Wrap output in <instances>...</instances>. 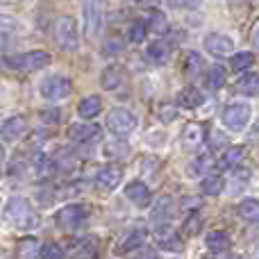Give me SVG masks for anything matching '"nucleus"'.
<instances>
[{
	"mask_svg": "<svg viewBox=\"0 0 259 259\" xmlns=\"http://www.w3.org/2000/svg\"><path fill=\"white\" fill-rule=\"evenodd\" d=\"M100 27H103V12H100V5L89 3L84 7V34L89 41H96V36L100 34Z\"/></svg>",
	"mask_w": 259,
	"mask_h": 259,
	"instance_id": "1a4fd4ad",
	"label": "nucleus"
},
{
	"mask_svg": "<svg viewBox=\"0 0 259 259\" xmlns=\"http://www.w3.org/2000/svg\"><path fill=\"white\" fill-rule=\"evenodd\" d=\"M59 112H57V109H50V112H44V114H41V121H48V123H57L59 121Z\"/></svg>",
	"mask_w": 259,
	"mask_h": 259,
	"instance_id": "a19ab883",
	"label": "nucleus"
},
{
	"mask_svg": "<svg viewBox=\"0 0 259 259\" xmlns=\"http://www.w3.org/2000/svg\"><path fill=\"white\" fill-rule=\"evenodd\" d=\"M211 166H214V159H211L209 155H202V157H198V159L193 161L191 166H189L187 173L189 175H200V173H207Z\"/></svg>",
	"mask_w": 259,
	"mask_h": 259,
	"instance_id": "2f4dec72",
	"label": "nucleus"
},
{
	"mask_svg": "<svg viewBox=\"0 0 259 259\" xmlns=\"http://www.w3.org/2000/svg\"><path fill=\"white\" fill-rule=\"evenodd\" d=\"M166 3L173 9H196V7H200L202 0H166Z\"/></svg>",
	"mask_w": 259,
	"mask_h": 259,
	"instance_id": "58836bf2",
	"label": "nucleus"
},
{
	"mask_svg": "<svg viewBox=\"0 0 259 259\" xmlns=\"http://www.w3.org/2000/svg\"><path fill=\"white\" fill-rule=\"evenodd\" d=\"M223 178L221 175H207L205 180H202V191L207 193V196H219L221 191H223Z\"/></svg>",
	"mask_w": 259,
	"mask_h": 259,
	"instance_id": "c85d7f7f",
	"label": "nucleus"
},
{
	"mask_svg": "<svg viewBox=\"0 0 259 259\" xmlns=\"http://www.w3.org/2000/svg\"><path fill=\"white\" fill-rule=\"evenodd\" d=\"M55 41L62 50L73 53L80 48V34H77V23L73 16H62L55 23Z\"/></svg>",
	"mask_w": 259,
	"mask_h": 259,
	"instance_id": "f03ea898",
	"label": "nucleus"
},
{
	"mask_svg": "<svg viewBox=\"0 0 259 259\" xmlns=\"http://www.w3.org/2000/svg\"><path fill=\"white\" fill-rule=\"evenodd\" d=\"M25 132H27L25 116H12L3 123V127H0V137H3V141H9V143L18 141Z\"/></svg>",
	"mask_w": 259,
	"mask_h": 259,
	"instance_id": "f8f14e48",
	"label": "nucleus"
},
{
	"mask_svg": "<svg viewBox=\"0 0 259 259\" xmlns=\"http://www.w3.org/2000/svg\"><path fill=\"white\" fill-rule=\"evenodd\" d=\"M198 207H202V198L200 196H189V198H182V207H180V209L187 214V211H198Z\"/></svg>",
	"mask_w": 259,
	"mask_h": 259,
	"instance_id": "4c0bfd02",
	"label": "nucleus"
},
{
	"mask_svg": "<svg viewBox=\"0 0 259 259\" xmlns=\"http://www.w3.org/2000/svg\"><path fill=\"white\" fill-rule=\"evenodd\" d=\"M50 64V53L46 50H32L25 55H14V57H5V66L16 68V71H39V68Z\"/></svg>",
	"mask_w": 259,
	"mask_h": 259,
	"instance_id": "7ed1b4c3",
	"label": "nucleus"
},
{
	"mask_svg": "<svg viewBox=\"0 0 259 259\" xmlns=\"http://www.w3.org/2000/svg\"><path fill=\"white\" fill-rule=\"evenodd\" d=\"M116 41H118V39H116ZM116 41H114V39H112V44H116ZM116 48H118V50H123V46H121V44H118V46H116ZM112 50H114V46H107V48H105V53H112Z\"/></svg>",
	"mask_w": 259,
	"mask_h": 259,
	"instance_id": "79ce46f5",
	"label": "nucleus"
},
{
	"mask_svg": "<svg viewBox=\"0 0 259 259\" xmlns=\"http://www.w3.org/2000/svg\"><path fill=\"white\" fill-rule=\"evenodd\" d=\"M159 116H161V121H164V123H170V121H175V118H178V109L170 107V105H161V107H159Z\"/></svg>",
	"mask_w": 259,
	"mask_h": 259,
	"instance_id": "ea45409f",
	"label": "nucleus"
},
{
	"mask_svg": "<svg viewBox=\"0 0 259 259\" xmlns=\"http://www.w3.org/2000/svg\"><path fill=\"white\" fill-rule=\"evenodd\" d=\"M123 80V68L118 66V64H112V66H107L103 71V75H100V84H103V89L107 91H114L118 84H121Z\"/></svg>",
	"mask_w": 259,
	"mask_h": 259,
	"instance_id": "a211bd4d",
	"label": "nucleus"
},
{
	"mask_svg": "<svg viewBox=\"0 0 259 259\" xmlns=\"http://www.w3.org/2000/svg\"><path fill=\"white\" fill-rule=\"evenodd\" d=\"M66 252H64L62 246H57V243H44V248H39V257L44 259H62Z\"/></svg>",
	"mask_w": 259,
	"mask_h": 259,
	"instance_id": "c9c22d12",
	"label": "nucleus"
},
{
	"mask_svg": "<svg viewBox=\"0 0 259 259\" xmlns=\"http://www.w3.org/2000/svg\"><path fill=\"white\" fill-rule=\"evenodd\" d=\"M243 157H246V148L243 146H232V148H228V150L223 152L219 166L221 168H234L239 161H243Z\"/></svg>",
	"mask_w": 259,
	"mask_h": 259,
	"instance_id": "aec40b11",
	"label": "nucleus"
},
{
	"mask_svg": "<svg viewBox=\"0 0 259 259\" xmlns=\"http://www.w3.org/2000/svg\"><path fill=\"white\" fill-rule=\"evenodd\" d=\"M202 141H205V127H202L200 123H189V125L182 130V146L184 148L196 150Z\"/></svg>",
	"mask_w": 259,
	"mask_h": 259,
	"instance_id": "2eb2a0df",
	"label": "nucleus"
},
{
	"mask_svg": "<svg viewBox=\"0 0 259 259\" xmlns=\"http://www.w3.org/2000/svg\"><path fill=\"white\" fill-rule=\"evenodd\" d=\"M16 255L18 257H36L39 255V241H36L34 237L21 239V241H18V248H16Z\"/></svg>",
	"mask_w": 259,
	"mask_h": 259,
	"instance_id": "cd10ccee",
	"label": "nucleus"
},
{
	"mask_svg": "<svg viewBox=\"0 0 259 259\" xmlns=\"http://www.w3.org/2000/svg\"><path fill=\"white\" fill-rule=\"evenodd\" d=\"M252 64H255V55H252V53H239V55H234V57H232V68L237 73L248 71Z\"/></svg>",
	"mask_w": 259,
	"mask_h": 259,
	"instance_id": "7c9ffc66",
	"label": "nucleus"
},
{
	"mask_svg": "<svg viewBox=\"0 0 259 259\" xmlns=\"http://www.w3.org/2000/svg\"><path fill=\"white\" fill-rule=\"evenodd\" d=\"M146 32H148L146 23L134 21L132 25H130V41H132V44H143V41H146Z\"/></svg>",
	"mask_w": 259,
	"mask_h": 259,
	"instance_id": "473e14b6",
	"label": "nucleus"
},
{
	"mask_svg": "<svg viewBox=\"0 0 259 259\" xmlns=\"http://www.w3.org/2000/svg\"><path fill=\"white\" fill-rule=\"evenodd\" d=\"M96 182L103 189H116L118 184L123 182V168L116 164L103 166V168H98V173H96Z\"/></svg>",
	"mask_w": 259,
	"mask_h": 259,
	"instance_id": "ddd939ff",
	"label": "nucleus"
},
{
	"mask_svg": "<svg viewBox=\"0 0 259 259\" xmlns=\"http://www.w3.org/2000/svg\"><path fill=\"white\" fill-rule=\"evenodd\" d=\"M148 27H150L155 34H166L168 32V21H166V14L159 9H152L150 16H148Z\"/></svg>",
	"mask_w": 259,
	"mask_h": 259,
	"instance_id": "b1692460",
	"label": "nucleus"
},
{
	"mask_svg": "<svg viewBox=\"0 0 259 259\" xmlns=\"http://www.w3.org/2000/svg\"><path fill=\"white\" fill-rule=\"evenodd\" d=\"M100 107H103V103H100L98 96H89V98H84L80 103V107H77V114H80L84 121H91L94 116H98Z\"/></svg>",
	"mask_w": 259,
	"mask_h": 259,
	"instance_id": "412c9836",
	"label": "nucleus"
},
{
	"mask_svg": "<svg viewBox=\"0 0 259 259\" xmlns=\"http://www.w3.org/2000/svg\"><path fill=\"white\" fill-rule=\"evenodd\" d=\"M178 103L182 105V107H198V105H202V94L198 89H193V87H189V89H184L182 94L178 96Z\"/></svg>",
	"mask_w": 259,
	"mask_h": 259,
	"instance_id": "bb28decb",
	"label": "nucleus"
},
{
	"mask_svg": "<svg viewBox=\"0 0 259 259\" xmlns=\"http://www.w3.org/2000/svg\"><path fill=\"white\" fill-rule=\"evenodd\" d=\"M173 219V198L170 196H159L152 205V214L150 221L152 223H164V221Z\"/></svg>",
	"mask_w": 259,
	"mask_h": 259,
	"instance_id": "4468645a",
	"label": "nucleus"
},
{
	"mask_svg": "<svg viewBox=\"0 0 259 259\" xmlns=\"http://www.w3.org/2000/svg\"><path fill=\"white\" fill-rule=\"evenodd\" d=\"M202 68H205V62H202L200 55L189 53L187 59H184V75L187 77H198L202 73Z\"/></svg>",
	"mask_w": 259,
	"mask_h": 259,
	"instance_id": "5701e85b",
	"label": "nucleus"
},
{
	"mask_svg": "<svg viewBox=\"0 0 259 259\" xmlns=\"http://www.w3.org/2000/svg\"><path fill=\"white\" fill-rule=\"evenodd\" d=\"M0 159H3V146H0Z\"/></svg>",
	"mask_w": 259,
	"mask_h": 259,
	"instance_id": "37998d69",
	"label": "nucleus"
},
{
	"mask_svg": "<svg viewBox=\"0 0 259 259\" xmlns=\"http://www.w3.org/2000/svg\"><path fill=\"white\" fill-rule=\"evenodd\" d=\"M71 91H73L71 82L62 75H50L48 80H44V84H41V96H44L46 100H64L71 96Z\"/></svg>",
	"mask_w": 259,
	"mask_h": 259,
	"instance_id": "423d86ee",
	"label": "nucleus"
},
{
	"mask_svg": "<svg viewBox=\"0 0 259 259\" xmlns=\"http://www.w3.org/2000/svg\"><path fill=\"white\" fill-rule=\"evenodd\" d=\"M125 196H127V200L134 202V205L146 207L148 202H150V189H148L143 182H130L125 187Z\"/></svg>",
	"mask_w": 259,
	"mask_h": 259,
	"instance_id": "dca6fc26",
	"label": "nucleus"
},
{
	"mask_svg": "<svg viewBox=\"0 0 259 259\" xmlns=\"http://www.w3.org/2000/svg\"><path fill=\"white\" fill-rule=\"evenodd\" d=\"M200 216L196 214V211H189V219L184 221V232L189 234V237H193V234H198L200 232Z\"/></svg>",
	"mask_w": 259,
	"mask_h": 259,
	"instance_id": "e433bc0d",
	"label": "nucleus"
},
{
	"mask_svg": "<svg viewBox=\"0 0 259 259\" xmlns=\"http://www.w3.org/2000/svg\"><path fill=\"white\" fill-rule=\"evenodd\" d=\"M257 75L255 73H248V75H243L241 80H239V91H241L243 96H250V98H257Z\"/></svg>",
	"mask_w": 259,
	"mask_h": 259,
	"instance_id": "c756f323",
	"label": "nucleus"
},
{
	"mask_svg": "<svg viewBox=\"0 0 259 259\" xmlns=\"http://www.w3.org/2000/svg\"><path fill=\"white\" fill-rule=\"evenodd\" d=\"M237 214H239V219L248 221V223H257V219H259V202L255 200V198H246V200H241L237 205Z\"/></svg>",
	"mask_w": 259,
	"mask_h": 259,
	"instance_id": "6ab92c4d",
	"label": "nucleus"
},
{
	"mask_svg": "<svg viewBox=\"0 0 259 259\" xmlns=\"http://www.w3.org/2000/svg\"><path fill=\"white\" fill-rule=\"evenodd\" d=\"M103 130L100 125H94V123H75V125L68 127V139L75 143H91L98 141Z\"/></svg>",
	"mask_w": 259,
	"mask_h": 259,
	"instance_id": "9d476101",
	"label": "nucleus"
},
{
	"mask_svg": "<svg viewBox=\"0 0 259 259\" xmlns=\"http://www.w3.org/2000/svg\"><path fill=\"white\" fill-rule=\"evenodd\" d=\"M207 248L211 252H223L230 248V237L225 232H209L207 234Z\"/></svg>",
	"mask_w": 259,
	"mask_h": 259,
	"instance_id": "a878e982",
	"label": "nucleus"
},
{
	"mask_svg": "<svg viewBox=\"0 0 259 259\" xmlns=\"http://www.w3.org/2000/svg\"><path fill=\"white\" fill-rule=\"evenodd\" d=\"M146 239H148V230H146V228H137L132 234H127V239H125V241H123L121 252L137 250V248H141L143 243H146Z\"/></svg>",
	"mask_w": 259,
	"mask_h": 259,
	"instance_id": "4be33fe9",
	"label": "nucleus"
},
{
	"mask_svg": "<svg viewBox=\"0 0 259 259\" xmlns=\"http://www.w3.org/2000/svg\"><path fill=\"white\" fill-rule=\"evenodd\" d=\"M0 178H3V168H0Z\"/></svg>",
	"mask_w": 259,
	"mask_h": 259,
	"instance_id": "a18cd8bd",
	"label": "nucleus"
},
{
	"mask_svg": "<svg viewBox=\"0 0 259 259\" xmlns=\"http://www.w3.org/2000/svg\"><path fill=\"white\" fill-rule=\"evenodd\" d=\"M87 219H89L87 205H68L57 214V225L64 232H75L87 223Z\"/></svg>",
	"mask_w": 259,
	"mask_h": 259,
	"instance_id": "39448f33",
	"label": "nucleus"
},
{
	"mask_svg": "<svg viewBox=\"0 0 259 259\" xmlns=\"http://www.w3.org/2000/svg\"><path fill=\"white\" fill-rule=\"evenodd\" d=\"M137 123H139L137 116L123 107H116L107 114V127L116 139H123V137H127V134H132Z\"/></svg>",
	"mask_w": 259,
	"mask_h": 259,
	"instance_id": "20e7f679",
	"label": "nucleus"
},
{
	"mask_svg": "<svg viewBox=\"0 0 259 259\" xmlns=\"http://www.w3.org/2000/svg\"><path fill=\"white\" fill-rule=\"evenodd\" d=\"M225 80H228V73H225V68L221 66V64H214V66L207 71V87L209 89H221V87L225 84Z\"/></svg>",
	"mask_w": 259,
	"mask_h": 259,
	"instance_id": "393cba45",
	"label": "nucleus"
},
{
	"mask_svg": "<svg viewBox=\"0 0 259 259\" xmlns=\"http://www.w3.org/2000/svg\"><path fill=\"white\" fill-rule=\"evenodd\" d=\"M3 3H16V0H3Z\"/></svg>",
	"mask_w": 259,
	"mask_h": 259,
	"instance_id": "c03bdc74",
	"label": "nucleus"
},
{
	"mask_svg": "<svg viewBox=\"0 0 259 259\" xmlns=\"http://www.w3.org/2000/svg\"><path fill=\"white\" fill-rule=\"evenodd\" d=\"M127 150H130V148L125 146V143H116V141L105 143V148H103L105 157H109V159H116V157H125Z\"/></svg>",
	"mask_w": 259,
	"mask_h": 259,
	"instance_id": "72a5a7b5",
	"label": "nucleus"
},
{
	"mask_svg": "<svg viewBox=\"0 0 259 259\" xmlns=\"http://www.w3.org/2000/svg\"><path fill=\"white\" fill-rule=\"evenodd\" d=\"M205 48H207V53H211L214 57H228V55H232L234 44L230 36L211 32V34L205 36Z\"/></svg>",
	"mask_w": 259,
	"mask_h": 259,
	"instance_id": "9b49d317",
	"label": "nucleus"
},
{
	"mask_svg": "<svg viewBox=\"0 0 259 259\" xmlns=\"http://www.w3.org/2000/svg\"><path fill=\"white\" fill-rule=\"evenodd\" d=\"M16 32H21V23L12 16L0 14V34H16Z\"/></svg>",
	"mask_w": 259,
	"mask_h": 259,
	"instance_id": "f704fd0d",
	"label": "nucleus"
},
{
	"mask_svg": "<svg viewBox=\"0 0 259 259\" xmlns=\"http://www.w3.org/2000/svg\"><path fill=\"white\" fill-rule=\"evenodd\" d=\"M221 118H223L225 127L239 132V130H243L248 125V121H250V107H248V105H241V103L228 105V107L223 109V116Z\"/></svg>",
	"mask_w": 259,
	"mask_h": 259,
	"instance_id": "0eeeda50",
	"label": "nucleus"
},
{
	"mask_svg": "<svg viewBox=\"0 0 259 259\" xmlns=\"http://www.w3.org/2000/svg\"><path fill=\"white\" fill-rule=\"evenodd\" d=\"M5 221L18 230H34L39 225V214L25 198H12L5 207Z\"/></svg>",
	"mask_w": 259,
	"mask_h": 259,
	"instance_id": "f257e3e1",
	"label": "nucleus"
},
{
	"mask_svg": "<svg viewBox=\"0 0 259 259\" xmlns=\"http://www.w3.org/2000/svg\"><path fill=\"white\" fill-rule=\"evenodd\" d=\"M170 221H164V223H155V228H152V237H155V241L159 243L164 250H182V239L178 237V232H175L173 228H170Z\"/></svg>",
	"mask_w": 259,
	"mask_h": 259,
	"instance_id": "6e6552de",
	"label": "nucleus"
},
{
	"mask_svg": "<svg viewBox=\"0 0 259 259\" xmlns=\"http://www.w3.org/2000/svg\"><path fill=\"white\" fill-rule=\"evenodd\" d=\"M146 55H148V59H150L152 64L161 66V64H166L168 62V57H170V46L166 44V41H155V44L148 46Z\"/></svg>",
	"mask_w": 259,
	"mask_h": 259,
	"instance_id": "f3484780",
	"label": "nucleus"
}]
</instances>
